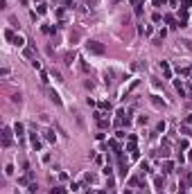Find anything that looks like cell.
I'll return each mask as SVG.
<instances>
[{
  "mask_svg": "<svg viewBox=\"0 0 192 194\" xmlns=\"http://www.w3.org/2000/svg\"><path fill=\"white\" fill-rule=\"evenodd\" d=\"M86 48H88V52H91V54H104V52H106V48H104L99 41H88V43H86Z\"/></svg>",
  "mask_w": 192,
  "mask_h": 194,
  "instance_id": "cell-1",
  "label": "cell"
},
{
  "mask_svg": "<svg viewBox=\"0 0 192 194\" xmlns=\"http://www.w3.org/2000/svg\"><path fill=\"white\" fill-rule=\"evenodd\" d=\"M190 185H192V172H188V174H185V178H183V181H181V185H179L181 194H185V190H188Z\"/></svg>",
  "mask_w": 192,
  "mask_h": 194,
  "instance_id": "cell-2",
  "label": "cell"
},
{
  "mask_svg": "<svg viewBox=\"0 0 192 194\" xmlns=\"http://www.w3.org/2000/svg\"><path fill=\"white\" fill-rule=\"evenodd\" d=\"M2 145H5V147L11 145V129H7V127L2 129Z\"/></svg>",
  "mask_w": 192,
  "mask_h": 194,
  "instance_id": "cell-3",
  "label": "cell"
},
{
  "mask_svg": "<svg viewBox=\"0 0 192 194\" xmlns=\"http://www.w3.org/2000/svg\"><path fill=\"white\" fill-rule=\"evenodd\" d=\"M160 70H163V75H165L167 79L172 77V68H169V63H167V61H160Z\"/></svg>",
  "mask_w": 192,
  "mask_h": 194,
  "instance_id": "cell-4",
  "label": "cell"
},
{
  "mask_svg": "<svg viewBox=\"0 0 192 194\" xmlns=\"http://www.w3.org/2000/svg\"><path fill=\"white\" fill-rule=\"evenodd\" d=\"M32 145H34V149H36V151L41 149V140L36 138V133H32Z\"/></svg>",
  "mask_w": 192,
  "mask_h": 194,
  "instance_id": "cell-5",
  "label": "cell"
},
{
  "mask_svg": "<svg viewBox=\"0 0 192 194\" xmlns=\"http://www.w3.org/2000/svg\"><path fill=\"white\" fill-rule=\"evenodd\" d=\"M14 45H18V48H23V45H25V38H23L21 34H18V36L14 38Z\"/></svg>",
  "mask_w": 192,
  "mask_h": 194,
  "instance_id": "cell-6",
  "label": "cell"
},
{
  "mask_svg": "<svg viewBox=\"0 0 192 194\" xmlns=\"http://www.w3.org/2000/svg\"><path fill=\"white\" fill-rule=\"evenodd\" d=\"M50 99H52V102H54V104H61V97L57 95V93H54V90H50Z\"/></svg>",
  "mask_w": 192,
  "mask_h": 194,
  "instance_id": "cell-7",
  "label": "cell"
},
{
  "mask_svg": "<svg viewBox=\"0 0 192 194\" xmlns=\"http://www.w3.org/2000/svg\"><path fill=\"white\" fill-rule=\"evenodd\" d=\"M165 20L169 23V27H172V30H174V27H179V23H176V20H174L172 16H165Z\"/></svg>",
  "mask_w": 192,
  "mask_h": 194,
  "instance_id": "cell-8",
  "label": "cell"
},
{
  "mask_svg": "<svg viewBox=\"0 0 192 194\" xmlns=\"http://www.w3.org/2000/svg\"><path fill=\"white\" fill-rule=\"evenodd\" d=\"M163 167H165V169H163V172H165V174H169V172H172V169H174V165H172V162H169V160L165 162V165H163Z\"/></svg>",
  "mask_w": 192,
  "mask_h": 194,
  "instance_id": "cell-9",
  "label": "cell"
},
{
  "mask_svg": "<svg viewBox=\"0 0 192 194\" xmlns=\"http://www.w3.org/2000/svg\"><path fill=\"white\" fill-rule=\"evenodd\" d=\"M45 11H48V5H43V2H41V5H38V9H36V14H45Z\"/></svg>",
  "mask_w": 192,
  "mask_h": 194,
  "instance_id": "cell-10",
  "label": "cell"
},
{
  "mask_svg": "<svg viewBox=\"0 0 192 194\" xmlns=\"http://www.w3.org/2000/svg\"><path fill=\"white\" fill-rule=\"evenodd\" d=\"M45 138H48L50 142H54V140H57V138H54V131H45Z\"/></svg>",
  "mask_w": 192,
  "mask_h": 194,
  "instance_id": "cell-11",
  "label": "cell"
},
{
  "mask_svg": "<svg viewBox=\"0 0 192 194\" xmlns=\"http://www.w3.org/2000/svg\"><path fill=\"white\" fill-rule=\"evenodd\" d=\"M115 138H118V140H122V138H127V133H124L122 129H118V131H115Z\"/></svg>",
  "mask_w": 192,
  "mask_h": 194,
  "instance_id": "cell-12",
  "label": "cell"
},
{
  "mask_svg": "<svg viewBox=\"0 0 192 194\" xmlns=\"http://www.w3.org/2000/svg\"><path fill=\"white\" fill-rule=\"evenodd\" d=\"M41 30H43V32H45V34H52V32H54V30H57V27H50V25H43Z\"/></svg>",
  "mask_w": 192,
  "mask_h": 194,
  "instance_id": "cell-13",
  "label": "cell"
},
{
  "mask_svg": "<svg viewBox=\"0 0 192 194\" xmlns=\"http://www.w3.org/2000/svg\"><path fill=\"white\" fill-rule=\"evenodd\" d=\"M23 129H25L23 124H16V127H14V131H16V135H23Z\"/></svg>",
  "mask_w": 192,
  "mask_h": 194,
  "instance_id": "cell-14",
  "label": "cell"
},
{
  "mask_svg": "<svg viewBox=\"0 0 192 194\" xmlns=\"http://www.w3.org/2000/svg\"><path fill=\"white\" fill-rule=\"evenodd\" d=\"M154 183H156V187H158V190H163V178H160V176L154 178Z\"/></svg>",
  "mask_w": 192,
  "mask_h": 194,
  "instance_id": "cell-15",
  "label": "cell"
},
{
  "mask_svg": "<svg viewBox=\"0 0 192 194\" xmlns=\"http://www.w3.org/2000/svg\"><path fill=\"white\" fill-rule=\"evenodd\" d=\"M50 194H66V187H54Z\"/></svg>",
  "mask_w": 192,
  "mask_h": 194,
  "instance_id": "cell-16",
  "label": "cell"
},
{
  "mask_svg": "<svg viewBox=\"0 0 192 194\" xmlns=\"http://www.w3.org/2000/svg\"><path fill=\"white\" fill-rule=\"evenodd\" d=\"M72 61H75V54H66V63L72 65Z\"/></svg>",
  "mask_w": 192,
  "mask_h": 194,
  "instance_id": "cell-17",
  "label": "cell"
},
{
  "mask_svg": "<svg viewBox=\"0 0 192 194\" xmlns=\"http://www.w3.org/2000/svg\"><path fill=\"white\" fill-rule=\"evenodd\" d=\"M5 174H7V176H11V174H14V167H11V165H7V167H5Z\"/></svg>",
  "mask_w": 192,
  "mask_h": 194,
  "instance_id": "cell-18",
  "label": "cell"
},
{
  "mask_svg": "<svg viewBox=\"0 0 192 194\" xmlns=\"http://www.w3.org/2000/svg\"><path fill=\"white\" fill-rule=\"evenodd\" d=\"M25 57H27V59H32V57H34V52H32V48H25Z\"/></svg>",
  "mask_w": 192,
  "mask_h": 194,
  "instance_id": "cell-19",
  "label": "cell"
},
{
  "mask_svg": "<svg viewBox=\"0 0 192 194\" xmlns=\"http://www.w3.org/2000/svg\"><path fill=\"white\" fill-rule=\"evenodd\" d=\"M5 36H7L9 41H14V38H16V36H14V32H11V30H7V32H5Z\"/></svg>",
  "mask_w": 192,
  "mask_h": 194,
  "instance_id": "cell-20",
  "label": "cell"
},
{
  "mask_svg": "<svg viewBox=\"0 0 192 194\" xmlns=\"http://www.w3.org/2000/svg\"><path fill=\"white\" fill-rule=\"evenodd\" d=\"M99 106H102V108H104V111H111V104H109V102H102V104H99Z\"/></svg>",
  "mask_w": 192,
  "mask_h": 194,
  "instance_id": "cell-21",
  "label": "cell"
},
{
  "mask_svg": "<svg viewBox=\"0 0 192 194\" xmlns=\"http://www.w3.org/2000/svg\"><path fill=\"white\" fill-rule=\"evenodd\" d=\"M165 2H167V0H154V7H163Z\"/></svg>",
  "mask_w": 192,
  "mask_h": 194,
  "instance_id": "cell-22",
  "label": "cell"
},
{
  "mask_svg": "<svg viewBox=\"0 0 192 194\" xmlns=\"http://www.w3.org/2000/svg\"><path fill=\"white\" fill-rule=\"evenodd\" d=\"M32 68H34V70H41V63H38L36 59H34V61H32Z\"/></svg>",
  "mask_w": 192,
  "mask_h": 194,
  "instance_id": "cell-23",
  "label": "cell"
},
{
  "mask_svg": "<svg viewBox=\"0 0 192 194\" xmlns=\"http://www.w3.org/2000/svg\"><path fill=\"white\" fill-rule=\"evenodd\" d=\"M156 131H165V122H158L156 124Z\"/></svg>",
  "mask_w": 192,
  "mask_h": 194,
  "instance_id": "cell-24",
  "label": "cell"
},
{
  "mask_svg": "<svg viewBox=\"0 0 192 194\" xmlns=\"http://www.w3.org/2000/svg\"><path fill=\"white\" fill-rule=\"evenodd\" d=\"M185 124H188V127H192V115H188V117H185Z\"/></svg>",
  "mask_w": 192,
  "mask_h": 194,
  "instance_id": "cell-25",
  "label": "cell"
},
{
  "mask_svg": "<svg viewBox=\"0 0 192 194\" xmlns=\"http://www.w3.org/2000/svg\"><path fill=\"white\" fill-rule=\"evenodd\" d=\"M113 2H118V0H113Z\"/></svg>",
  "mask_w": 192,
  "mask_h": 194,
  "instance_id": "cell-26",
  "label": "cell"
}]
</instances>
